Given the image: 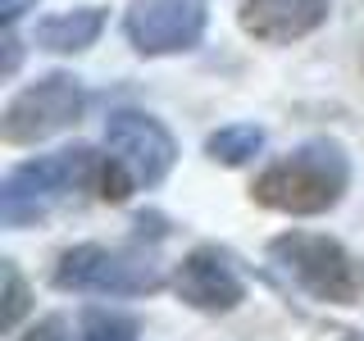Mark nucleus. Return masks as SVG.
<instances>
[{"instance_id": "10", "label": "nucleus", "mask_w": 364, "mask_h": 341, "mask_svg": "<svg viewBox=\"0 0 364 341\" xmlns=\"http://www.w3.org/2000/svg\"><path fill=\"white\" fill-rule=\"evenodd\" d=\"M100 32H105V9L82 5V9H68V14L41 18L37 23V45L41 50H55V55H73V50L96 45Z\"/></svg>"}, {"instance_id": "1", "label": "nucleus", "mask_w": 364, "mask_h": 341, "mask_svg": "<svg viewBox=\"0 0 364 341\" xmlns=\"http://www.w3.org/2000/svg\"><path fill=\"white\" fill-rule=\"evenodd\" d=\"M350 182V164L341 155V146L333 141H305L296 146L287 159L269 164L255 178L250 196L264 210L278 214H296V219H310V214H328L341 200Z\"/></svg>"}, {"instance_id": "16", "label": "nucleus", "mask_w": 364, "mask_h": 341, "mask_svg": "<svg viewBox=\"0 0 364 341\" xmlns=\"http://www.w3.org/2000/svg\"><path fill=\"white\" fill-rule=\"evenodd\" d=\"M341 341H364V332H350V337H341Z\"/></svg>"}, {"instance_id": "8", "label": "nucleus", "mask_w": 364, "mask_h": 341, "mask_svg": "<svg viewBox=\"0 0 364 341\" xmlns=\"http://www.w3.org/2000/svg\"><path fill=\"white\" fill-rule=\"evenodd\" d=\"M173 291L191 310H205V314H228L246 301V278L237 273V264L214 246H200L191 250L187 259L173 269Z\"/></svg>"}, {"instance_id": "15", "label": "nucleus", "mask_w": 364, "mask_h": 341, "mask_svg": "<svg viewBox=\"0 0 364 341\" xmlns=\"http://www.w3.org/2000/svg\"><path fill=\"white\" fill-rule=\"evenodd\" d=\"M37 0H0V18H5V28H14L23 18V9H32Z\"/></svg>"}, {"instance_id": "12", "label": "nucleus", "mask_w": 364, "mask_h": 341, "mask_svg": "<svg viewBox=\"0 0 364 341\" xmlns=\"http://www.w3.org/2000/svg\"><path fill=\"white\" fill-rule=\"evenodd\" d=\"M82 341H136V318L119 310H87Z\"/></svg>"}, {"instance_id": "14", "label": "nucleus", "mask_w": 364, "mask_h": 341, "mask_svg": "<svg viewBox=\"0 0 364 341\" xmlns=\"http://www.w3.org/2000/svg\"><path fill=\"white\" fill-rule=\"evenodd\" d=\"M23 341H68V323L60 314H50V318H41L37 328H28V337Z\"/></svg>"}, {"instance_id": "5", "label": "nucleus", "mask_w": 364, "mask_h": 341, "mask_svg": "<svg viewBox=\"0 0 364 341\" xmlns=\"http://www.w3.org/2000/svg\"><path fill=\"white\" fill-rule=\"evenodd\" d=\"M77 119H82V87H77V77L46 73L32 87H23L5 105L0 136H5L9 146H37L46 136L73 128Z\"/></svg>"}, {"instance_id": "4", "label": "nucleus", "mask_w": 364, "mask_h": 341, "mask_svg": "<svg viewBox=\"0 0 364 341\" xmlns=\"http://www.w3.org/2000/svg\"><path fill=\"white\" fill-rule=\"evenodd\" d=\"M55 287L60 291H100V296H151L164 287V273L155 259L119 246H73L55 264Z\"/></svg>"}, {"instance_id": "13", "label": "nucleus", "mask_w": 364, "mask_h": 341, "mask_svg": "<svg viewBox=\"0 0 364 341\" xmlns=\"http://www.w3.org/2000/svg\"><path fill=\"white\" fill-rule=\"evenodd\" d=\"M0 278H5V314H0V323H5V332H14L18 328V318L28 314V287H23V278H18V269L9 264H0Z\"/></svg>"}, {"instance_id": "6", "label": "nucleus", "mask_w": 364, "mask_h": 341, "mask_svg": "<svg viewBox=\"0 0 364 341\" xmlns=\"http://www.w3.org/2000/svg\"><path fill=\"white\" fill-rule=\"evenodd\" d=\"M205 0H132L123 32L136 55H182L205 37Z\"/></svg>"}, {"instance_id": "2", "label": "nucleus", "mask_w": 364, "mask_h": 341, "mask_svg": "<svg viewBox=\"0 0 364 341\" xmlns=\"http://www.w3.org/2000/svg\"><path fill=\"white\" fill-rule=\"evenodd\" d=\"M100 155L91 146H68V151L28 159V164L9 168L5 187H0V219L5 227L37 223L73 191H96Z\"/></svg>"}, {"instance_id": "9", "label": "nucleus", "mask_w": 364, "mask_h": 341, "mask_svg": "<svg viewBox=\"0 0 364 341\" xmlns=\"http://www.w3.org/2000/svg\"><path fill=\"white\" fill-rule=\"evenodd\" d=\"M328 0H242V28L255 41L269 45H287L318 32L328 23Z\"/></svg>"}, {"instance_id": "11", "label": "nucleus", "mask_w": 364, "mask_h": 341, "mask_svg": "<svg viewBox=\"0 0 364 341\" xmlns=\"http://www.w3.org/2000/svg\"><path fill=\"white\" fill-rule=\"evenodd\" d=\"M259 146H264V132H259L255 123H228V128L205 136V155H210L214 164H228V168L250 164V159L259 155Z\"/></svg>"}, {"instance_id": "3", "label": "nucleus", "mask_w": 364, "mask_h": 341, "mask_svg": "<svg viewBox=\"0 0 364 341\" xmlns=\"http://www.w3.org/2000/svg\"><path fill=\"white\" fill-rule=\"evenodd\" d=\"M269 255L296 287L328 305H360L364 301V264L341 242L323 232H282L269 242Z\"/></svg>"}, {"instance_id": "7", "label": "nucleus", "mask_w": 364, "mask_h": 341, "mask_svg": "<svg viewBox=\"0 0 364 341\" xmlns=\"http://www.w3.org/2000/svg\"><path fill=\"white\" fill-rule=\"evenodd\" d=\"M105 146H109V155H119L128 164L136 187H159L178 159V146L168 136V128L141 109H114L105 123Z\"/></svg>"}]
</instances>
